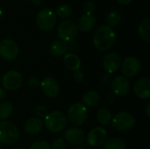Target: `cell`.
Returning a JSON list of instances; mask_svg holds the SVG:
<instances>
[{"label": "cell", "mask_w": 150, "mask_h": 149, "mask_svg": "<svg viewBox=\"0 0 150 149\" xmlns=\"http://www.w3.org/2000/svg\"><path fill=\"white\" fill-rule=\"evenodd\" d=\"M0 149H3V147H2V145L0 144Z\"/></svg>", "instance_id": "obj_44"}, {"label": "cell", "mask_w": 150, "mask_h": 149, "mask_svg": "<svg viewBox=\"0 0 150 149\" xmlns=\"http://www.w3.org/2000/svg\"><path fill=\"white\" fill-rule=\"evenodd\" d=\"M121 66V73L125 77H134L138 75L141 71L142 65L141 61L138 58L134 56H128L127 57Z\"/></svg>", "instance_id": "obj_10"}, {"label": "cell", "mask_w": 150, "mask_h": 149, "mask_svg": "<svg viewBox=\"0 0 150 149\" xmlns=\"http://www.w3.org/2000/svg\"><path fill=\"white\" fill-rule=\"evenodd\" d=\"M20 136L18 128L8 121H0V143L4 145L15 144Z\"/></svg>", "instance_id": "obj_4"}, {"label": "cell", "mask_w": 150, "mask_h": 149, "mask_svg": "<svg viewBox=\"0 0 150 149\" xmlns=\"http://www.w3.org/2000/svg\"><path fill=\"white\" fill-rule=\"evenodd\" d=\"M121 14L118 11H110L105 18L107 25H109L110 27H114L120 25V23L121 22Z\"/></svg>", "instance_id": "obj_26"}, {"label": "cell", "mask_w": 150, "mask_h": 149, "mask_svg": "<svg viewBox=\"0 0 150 149\" xmlns=\"http://www.w3.org/2000/svg\"><path fill=\"white\" fill-rule=\"evenodd\" d=\"M126 142L119 137H112L105 141L104 143V149H126Z\"/></svg>", "instance_id": "obj_23"}, {"label": "cell", "mask_w": 150, "mask_h": 149, "mask_svg": "<svg viewBox=\"0 0 150 149\" xmlns=\"http://www.w3.org/2000/svg\"><path fill=\"white\" fill-rule=\"evenodd\" d=\"M3 15H4V12H3V10H2V9L0 8V18H1L2 17H3Z\"/></svg>", "instance_id": "obj_41"}, {"label": "cell", "mask_w": 150, "mask_h": 149, "mask_svg": "<svg viewBox=\"0 0 150 149\" xmlns=\"http://www.w3.org/2000/svg\"><path fill=\"white\" fill-rule=\"evenodd\" d=\"M78 27L76 22L71 19L62 20L57 27V34L61 40L68 43L75 40L78 35Z\"/></svg>", "instance_id": "obj_5"}, {"label": "cell", "mask_w": 150, "mask_h": 149, "mask_svg": "<svg viewBox=\"0 0 150 149\" xmlns=\"http://www.w3.org/2000/svg\"><path fill=\"white\" fill-rule=\"evenodd\" d=\"M116 1L122 5H127L129 4H131L134 0H116Z\"/></svg>", "instance_id": "obj_38"}, {"label": "cell", "mask_w": 150, "mask_h": 149, "mask_svg": "<svg viewBox=\"0 0 150 149\" xmlns=\"http://www.w3.org/2000/svg\"><path fill=\"white\" fill-rule=\"evenodd\" d=\"M83 10L85 13H92L95 10V4L91 1H87L83 5Z\"/></svg>", "instance_id": "obj_32"}, {"label": "cell", "mask_w": 150, "mask_h": 149, "mask_svg": "<svg viewBox=\"0 0 150 149\" xmlns=\"http://www.w3.org/2000/svg\"><path fill=\"white\" fill-rule=\"evenodd\" d=\"M121 65V60L118 54L110 52L106 54L103 59V68L107 74H113L117 72Z\"/></svg>", "instance_id": "obj_15"}, {"label": "cell", "mask_w": 150, "mask_h": 149, "mask_svg": "<svg viewBox=\"0 0 150 149\" xmlns=\"http://www.w3.org/2000/svg\"><path fill=\"white\" fill-rule=\"evenodd\" d=\"M112 77L110 74H105L101 79V82L104 85H109L112 83Z\"/></svg>", "instance_id": "obj_35"}, {"label": "cell", "mask_w": 150, "mask_h": 149, "mask_svg": "<svg viewBox=\"0 0 150 149\" xmlns=\"http://www.w3.org/2000/svg\"><path fill=\"white\" fill-rule=\"evenodd\" d=\"M55 12L48 8L40 10L36 15V25L43 31H49L53 29L56 24Z\"/></svg>", "instance_id": "obj_6"}, {"label": "cell", "mask_w": 150, "mask_h": 149, "mask_svg": "<svg viewBox=\"0 0 150 149\" xmlns=\"http://www.w3.org/2000/svg\"><path fill=\"white\" fill-rule=\"evenodd\" d=\"M107 140V132L99 126L92 128L87 135V143L93 148L100 147L104 145Z\"/></svg>", "instance_id": "obj_14"}, {"label": "cell", "mask_w": 150, "mask_h": 149, "mask_svg": "<svg viewBox=\"0 0 150 149\" xmlns=\"http://www.w3.org/2000/svg\"><path fill=\"white\" fill-rule=\"evenodd\" d=\"M63 63L64 66L70 71H76L80 69L82 64L80 58L76 54H72V53L64 54Z\"/></svg>", "instance_id": "obj_19"}, {"label": "cell", "mask_w": 150, "mask_h": 149, "mask_svg": "<svg viewBox=\"0 0 150 149\" xmlns=\"http://www.w3.org/2000/svg\"><path fill=\"white\" fill-rule=\"evenodd\" d=\"M134 92L141 99H149L150 97L149 78L143 77L139 79L134 86Z\"/></svg>", "instance_id": "obj_16"}, {"label": "cell", "mask_w": 150, "mask_h": 149, "mask_svg": "<svg viewBox=\"0 0 150 149\" xmlns=\"http://www.w3.org/2000/svg\"><path fill=\"white\" fill-rule=\"evenodd\" d=\"M112 127L118 131H128L135 125V118L127 112H120L112 119Z\"/></svg>", "instance_id": "obj_7"}, {"label": "cell", "mask_w": 150, "mask_h": 149, "mask_svg": "<svg viewBox=\"0 0 150 149\" xmlns=\"http://www.w3.org/2000/svg\"><path fill=\"white\" fill-rule=\"evenodd\" d=\"M68 123L66 114L61 111H53L48 112L45 118V126L52 133H59L62 131Z\"/></svg>", "instance_id": "obj_2"}, {"label": "cell", "mask_w": 150, "mask_h": 149, "mask_svg": "<svg viewBox=\"0 0 150 149\" xmlns=\"http://www.w3.org/2000/svg\"><path fill=\"white\" fill-rule=\"evenodd\" d=\"M95 24H96L95 16L92 13H85L79 18L78 23L76 25H77L78 30L83 32H86L91 31L95 25Z\"/></svg>", "instance_id": "obj_18"}, {"label": "cell", "mask_w": 150, "mask_h": 149, "mask_svg": "<svg viewBox=\"0 0 150 149\" xmlns=\"http://www.w3.org/2000/svg\"><path fill=\"white\" fill-rule=\"evenodd\" d=\"M75 149H85L84 148H75Z\"/></svg>", "instance_id": "obj_42"}, {"label": "cell", "mask_w": 150, "mask_h": 149, "mask_svg": "<svg viewBox=\"0 0 150 149\" xmlns=\"http://www.w3.org/2000/svg\"><path fill=\"white\" fill-rule=\"evenodd\" d=\"M34 113L38 119H45L47 117V115L48 114V111L45 105H39L34 108Z\"/></svg>", "instance_id": "obj_28"}, {"label": "cell", "mask_w": 150, "mask_h": 149, "mask_svg": "<svg viewBox=\"0 0 150 149\" xmlns=\"http://www.w3.org/2000/svg\"><path fill=\"white\" fill-rule=\"evenodd\" d=\"M28 85L31 88H36L40 86V80L37 76H32L28 79Z\"/></svg>", "instance_id": "obj_34"}, {"label": "cell", "mask_w": 150, "mask_h": 149, "mask_svg": "<svg viewBox=\"0 0 150 149\" xmlns=\"http://www.w3.org/2000/svg\"><path fill=\"white\" fill-rule=\"evenodd\" d=\"M116 42V33L114 30L107 25H101L97 29L93 36V44L99 51L111 49Z\"/></svg>", "instance_id": "obj_1"}, {"label": "cell", "mask_w": 150, "mask_h": 149, "mask_svg": "<svg viewBox=\"0 0 150 149\" xmlns=\"http://www.w3.org/2000/svg\"><path fill=\"white\" fill-rule=\"evenodd\" d=\"M51 149H66V142L62 138H56L50 146Z\"/></svg>", "instance_id": "obj_30"}, {"label": "cell", "mask_w": 150, "mask_h": 149, "mask_svg": "<svg viewBox=\"0 0 150 149\" xmlns=\"http://www.w3.org/2000/svg\"><path fill=\"white\" fill-rule=\"evenodd\" d=\"M1 80H2V78H1V76H0V83H1Z\"/></svg>", "instance_id": "obj_45"}, {"label": "cell", "mask_w": 150, "mask_h": 149, "mask_svg": "<svg viewBox=\"0 0 150 149\" xmlns=\"http://www.w3.org/2000/svg\"><path fill=\"white\" fill-rule=\"evenodd\" d=\"M150 103H148V105H147V108H146V114H147V116L149 118L150 117Z\"/></svg>", "instance_id": "obj_39"}, {"label": "cell", "mask_w": 150, "mask_h": 149, "mask_svg": "<svg viewBox=\"0 0 150 149\" xmlns=\"http://www.w3.org/2000/svg\"><path fill=\"white\" fill-rule=\"evenodd\" d=\"M71 14H72V8H71V6H69L67 4H61L56 9V12H55V15L58 16L62 19L69 18L71 16Z\"/></svg>", "instance_id": "obj_27"}, {"label": "cell", "mask_w": 150, "mask_h": 149, "mask_svg": "<svg viewBox=\"0 0 150 149\" xmlns=\"http://www.w3.org/2000/svg\"><path fill=\"white\" fill-rule=\"evenodd\" d=\"M97 119L98 121L105 126H107L112 122V113L106 108H100L97 112Z\"/></svg>", "instance_id": "obj_24"}, {"label": "cell", "mask_w": 150, "mask_h": 149, "mask_svg": "<svg viewBox=\"0 0 150 149\" xmlns=\"http://www.w3.org/2000/svg\"><path fill=\"white\" fill-rule=\"evenodd\" d=\"M115 96L113 95V94H110V95H108L107 96V97H106V100H107V102L108 103H111V104H112V103H114L115 102Z\"/></svg>", "instance_id": "obj_37"}, {"label": "cell", "mask_w": 150, "mask_h": 149, "mask_svg": "<svg viewBox=\"0 0 150 149\" xmlns=\"http://www.w3.org/2000/svg\"><path fill=\"white\" fill-rule=\"evenodd\" d=\"M18 54L19 48L14 40L5 39L0 42V57L4 61H14L18 56Z\"/></svg>", "instance_id": "obj_8"}, {"label": "cell", "mask_w": 150, "mask_h": 149, "mask_svg": "<svg viewBox=\"0 0 150 149\" xmlns=\"http://www.w3.org/2000/svg\"><path fill=\"white\" fill-rule=\"evenodd\" d=\"M100 102L101 96L98 92L95 90L88 91L83 96V105H84L86 107H96L100 104Z\"/></svg>", "instance_id": "obj_20"}, {"label": "cell", "mask_w": 150, "mask_h": 149, "mask_svg": "<svg viewBox=\"0 0 150 149\" xmlns=\"http://www.w3.org/2000/svg\"><path fill=\"white\" fill-rule=\"evenodd\" d=\"M68 52L67 43L62 40H55L49 47V53L55 57L62 56Z\"/></svg>", "instance_id": "obj_21"}, {"label": "cell", "mask_w": 150, "mask_h": 149, "mask_svg": "<svg viewBox=\"0 0 150 149\" xmlns=\"http://www.w3.org/2000/svg\"><path fill=\"white\" fill-rule=\"evenodd\" d=\"M67 47H68V51H70L72 54H74L75 52L78 51L79 49V46L78 43L76 40H72L67 43Z\"/></svg>", "instance_id": "obj_31"}, {"label": "cell", "mask_w": 150, "mask_h": 149, "mask_svg": "<svg viewBox=\"0 0 150 149\" xmlns=\"http://www.w3.org/2000/svg\"><path fill=\"white\" fill-rule=\"evenodd\" d=\"M44 126V123L40 119L31 118L25 124V131L29 135H36L40 133Z\"/></svg>", "instance_id": "obj_17"}, {"label": "cell", "mask_w": 150, "mask_h": 149, "mask_svg": "<svg viewBox=\"0 0 150 149\" xmlns=\"http://www.w3.org/2000/svg\"><path fill=\"white\" fill-rule=\"evenodd\" d=\"M1 83L3 84V88H4L6 90L10 91H15L18 90L23 83V78L20 73H18L16 70H10L7 71L1 80Z\"/></svg>", "instance_id": "obj_9"}, {"label": "cell", "mask_w": 150, "mask_h": 149, "mask_svg": "<svg viewBox=\"0 0 150 149\" xmlns=\"http://www.w3.org/2000/svg\"><path fill=\"white\" fill-rule=\"evenodd\" d=\"M111 85L112 93L116 97H125L130 92V82L123 76H118L113 78Z\"/></svg>", "instance_id": "obj_11"}, {"label": "cell", "mask_w": 150, "mask_h": 149, "mask_svg": "<svg viewBox=\"0 0 150 149\" xmlns=\"http://www.w3.org/2000/svg\"><path fill=\"white\" fill-rule=\"evenodd\" d=\"M13 112V106L10 102L0 103V120L5 121Z\"/></svg>", "instance_id": "obj_25"}, {"label": "cell", "mask_w": 150, "mask_h": 149, "mask_svg": "<svg viewBox=\"0 0 150 149\" xmlns=\"http://www.w3.org/2000/svg\"><path fill=\"white\" fill-rule=\"evenodd\" d=\"M30 149H51L50 148V145L47 141H35L33 142L31 147Z\"/></svg>", "instance_id": "obj_29"}, {"label": "cell", "mask_w": 150, "mask_h": 149, "mask_svg": "<svg viewBox=\"0 0 150 149\" xmlns=\"http://www.w3.org/2000/svg\"><path fill=\"white\" fill-rule=\"evenodd\" d=\"M40 86L41 91L45 94V96L50 98L56 97L61 91L58 82L51 76H47L43 78L40 83Z\"/></svg>", "instance_id": "obj_12"}, {"label": "cell", "mask_w": 150, "mask_h": 149, "mask_svg": "<svg viewBox=\"0 0 150 149\" xmlns=\"http://www.w3.org/2000/svg\"><path fill=\"white\" fill-rule=\"evenodd\" d=\"M73 78H74V80H75L76 82L81 83V82H83V79H84V74H83L82 71H80V69L76 70V71H74V73H73Z\"/></svg>", "instance_id": "obj_33"}, {"label": "cell", "mask_w": 150, "mask_h": 149, "mask_svg": "<svg viewBox=\"0 0 150 149\" xmlns=\"http://www.w3.org/2000/svg\"><path fill=\"white\" fill-rule=\"evenodd\" d=\"M138 32L140 37L147 41L149 42L150 41V18H144L141 24L139 25L138 27Z\"/></svg>", "instance_id": "obj_22"}, {"label": "cell", "mask_w": 150, "mask_h": 149, "mask_svg": "<svg viewBox=\"0 0 150 149\" xmlns=\"http://www.w3.org/2000/svg\"><path fill=\"white\" fill-rule=\"evenodd\" d=\"M85 139V133L78 127H69L66 129L63 133V140L73 146H79L83 144Z\"/></svg>", "instance_id": "obj_13"}, {"label": "cell", "mask_w": 150, "mask_h": 149, "mask_svg": "<svg viewBox=\"0 0 150 149\" xmlns=\"http://www.w3.org/2000/svg\"><path fill=\"white\" fill-rule=\"evenodd\" d=\"M67 119L74 126H80L85 123L88 118L87 107L82 103L72 104L68 109Z\"/></svg>", "instance_id": "obj_3"}, {"label": "cell", "mask_w": 150, "mask_h": 149, "mask_svg": "<svg viewBox=\"0 0 150 149\" xmlns=\"http://www.w3.org/2000/svg\"><path fill=\"white\" fill-rule=\"evenodd\" d=\"M31 1L33 4H36V5H40L43 2V0H31Z\"/></svg>", "instance_id": "obj_40"}, {"label": "cell", "mask_w": 150, "mask_h": 149, "mask_svg": "<svg viewBox=\"0 0 150 149\" xmlns=\"http://www.w3.org/2000/svg\"><path fill=\"white\" fill-rule=\"evenodd\" d=\"M13 149H24V148H13Z\"/></svg>", "instance_id": "obj_43"}, {"label": "cell", "mask_w": 150, "mask_h": 149, "mask_svg": "<svg viewBox=\"0 0 150 149\" xmlns=\"http://www.w3.org/2000/svg\"><path fill=\"white\" fill-rule=\"evenodd\" d=\"M7 96V90L3 88V87H0V101L4 99Z\"/></svg>", "instance_id": "obj_36"}]
</instances>
